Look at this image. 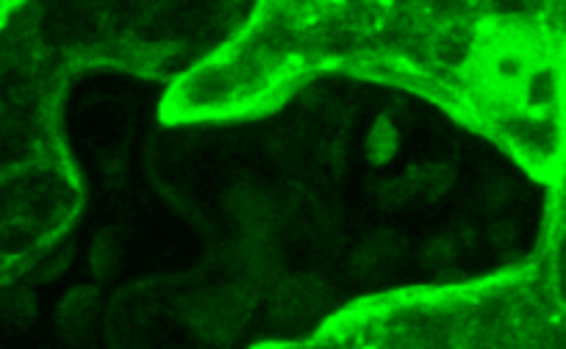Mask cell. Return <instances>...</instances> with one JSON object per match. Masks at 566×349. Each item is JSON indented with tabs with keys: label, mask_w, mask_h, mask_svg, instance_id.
I'll list each match as a JSON object with an SVG mask.
<instances>
[{
	"label": "cell",
	"mask_w": 566,
	"mask_h": 349,
	"mask_svg": "<svg viewBox=\"0 0 566 349\" xmlns=\"http://www.w3.org/2000/svg\"><path fill=\"white\" fill-rule=\"evenodd\" d=\"M25 3H29V0H0V29L9 23Z\"/></svg>",
	"instance_id": "obj_6"
},
{
	"label": "cell",
	"mask_w": 566,
	"mask_h": 349,
	"mask_svg": "<svg viewBox=\"0 0 566 349\" xmlns=\"http://www.w3.org/2000/svg\"><path fill=\"white\" fill-rule=\"evenodd\" d=\"M325 75L422 97L538 183L564 150V67L492 0H253L237 34L170 84L161 117H261Z\"/></svg>",
	"instance_id": "obj_1"
},
{
	"label": "cell",
	"mask_w": 566,
	"mask_h": 349,
	"mask_svg": "<svg viewBox=\"0 0 566 349\" xmlns=\"http://www.w3.org/2000/svg\"><path fill=\"white\" fill-rule=\"evenodd\" d=\"M73 81L25 9L0 29V286L29 275L84 211L64 128Z\"/></svg>",
	"instance_id": "obj_2"
},
{
	"label": "cell",
	"mask_w": 566,
	"mask_h": 349,
	"mask_svg": "<svg viewBox=\"0 0 566 349\" xmlns=\"http://www.w3.org/2000/svg\"><path fill=\"white\" fill-rule=\"evenodd\" d=\"M497 12L533 36L566 73V0H492Z\"/></svg>",
	"instance_id": "obj_5"
},
{
	"label": "cell",
	"mask_w": 566,
	"mask_h": 349,
	"mask_svg": "<svg viewBox=\"0 0 566 349\" xmlns=\"http://www.w3.org/2000/svg\"><path fill=\"white\" fill-rule=\"evenodd\" d=\"M544 187L531 253L467 281V314L481 349H566V141Z\"/></svg>",
	"instance_id": "obj_4"
},
{
	"label": "cell",
	"mask_w": 566,
	"mask_h": 349,
	"mask_svg": "<svg viewBox=\"0 0 566 349\" xmlns=\"http://www.w3.org/2000/svg\"><path fill=\"white\" fill-rule=\"evenodd\" d=\"M253 0H29L36 34L70 73L123 70L178 78L220 51Z\"/></svg>",
	"instance_id": "obj_3"
}]
</instances>
